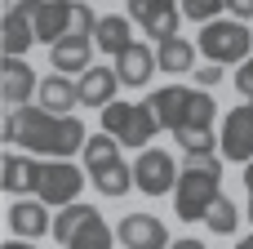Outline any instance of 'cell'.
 I'll use <instances>...</instances> for the list:
<instances>
[{
	"label": "cell",
	"instance_id": "6da1fadb",
	"mask_svg": "<svg viewBox=\"0 0 253 249\" xmlns=\"http://www.w3.org/2000/svg\"><path fill=\"white\" fill-rule=\"evenodd\" d=\"M4 143H18L49 160H67V156L84 151L89 134L76 116H53L44 107H13L4 116Z\"/></svg>",
	"mask_w": 253,
	"mask_h": 249
},
{
	"label": "cell",
	"instance_id": "7a4b0ae2",
	"mask_svg": "<svg viewBox=\"0 0 253 249\" xmlns=\"http://www.w3.org/2000/svg\"><path fill=\"white\" fill-rule=\"evenodd\" d=\"M222 196V151H196L187 156V169L173 187V209L182 223H205L209 205Z\"/></svg>",
	"mask_w": 253,
	"mask_h": 249
},
{
	"label": "cell",
	"instance_id": "3957f363",
	"mask_svg": "<svg viewBox=\"0 0 253 249\" xmlns=\"http://www.w3.org/2000/svg\"><path fill=\"white\" fill-rule=\"evenodd\" d=\"M53 241L62 249H111L116 232L102 223V214L93 205H62V214H53Z\"/></svg>",
	"mask_w": 253,
	"mask_h": 249
},
{
	"label": "cell",
	"instance_id": "277c9868",
	"mask_svg": "<svg viewBox=\"0 0 253 249\" xmlns=\"http://www.w3.org/2000/svg\"><path fill=\"white\" fill-rule=\"evenodd\" d=\"M200 53L209 58V62H245L253 53V31L249 22H240V18H213V22H205L200 27Z\"/></svg>",
	"mask_w": 253,
	"mask_h": 249
},
{
	"label": "cell",
	"instance_id": "5b68a950",
	"mask_svg": "<svg viewBox=\"0 0 253 249\" xmlns=\"http://www.w3.org/2000/svg\"><path fill=\"white\" fill-rule=\"evenodd\" d=\"M102 129L111 138H120L125 147H147L160 125L147 102H111V107H102Z\"/></svg>",
	"mask_w": 253,
	"mask_h": 249
},
{
	"label": "cell",
	"instance_id": "8992f818",
	"mask_svg": "<svg viewBox=\"0 0 253 249\" xmlns=\"http://www.w3.org/2000/svg\"><path fill=\"white\" fill-rule=\"evenodd\" d=\"M80 187H84V174H80L71 160H44V165H40V187H36V196H40L49 209L76 205Z\"/></svg>",
	"mask_w": 253,
	"mask_h": 249
},
{
	"label": "cell",
	"instance_id": "52a82bcc",
	"mask_svg": "<svg viewBox=\"0 0 253 249\" xmlns=\"http://www.w3.org/2000/svg\"><path fill=\"white\" fill-rule=\"evenodd\" d=\"M36 9H40V0H13L4 9V22H0L4 58H22L36 45Z\"/></svg>",
	"mask_w": 253,
	"mask_h": 249
},
{
	"label": "cell",
	"instance_id": "ba28073f",
	"mask_svg": "<svg viewBox=\"0 0 253 249\" xmlns=\"http://www.w3.org/2000/svg\"><path fill=\"white\" fill-rule=\"evenodd\" d=\"M218 151H222V160H236V165H249V160H253V102L227 111Z\"/></svg>",
	"mask_w": 253,
	"mask_h": 249
},
{
	"label": "cell",
	"instance_id": "9c48e42d",
	"mask_svg": "<svg viewBox=\"0 0 253 249\" xmlns=\"http://www.w3.org/2000/svg\"><path fill=\"white\" fill-rule=\"evenodd\" d=\"M133 178H138V192H147V196H165V192L178 187V165H173L169 151H160V147H142V156H138V165H133Z\"/></svg>",
	"mask_w": 253,
	"mask_h": 249
},
{
	"label": "cell",
	"instance_id": "30bf717a",
	"mask_svg": "<svg viewBox=\"0 0 253 249\" xmlns=\"http://www.w3.org/2000/svg\"><path fill=\"white\" fill-rule=\"evenodd\" d=\"M191 98H196V89H187V85H165V89L147 94L142 102L151 107V116H156L160 129H182L187 116H191Z\"/></svg>",
	"mask_w": 253,
	"mask_h": 249
},
{
	"label": "cell",
	"instance_id": "8fae6325",
	"mask_svg": "<svg viewBox=\"0 0 253 249\" xmlns=\"http://www.w3.org/2000/svg\"><path fill=\"white\" fill-rule=\"evenodd\" d=\"M116 241L125 249H169V232L156 214H125L120 227H116Z\"/></svg>",
	"mask_w": 253,
	"mask_h": 249
},
{
	"label": "cell",
	"instance_id": "7c38bea8",
	"mask_svg": "<svg viewBox=\"0 0 253 249\" xmlns=\"http://www.w3.org/2000/svg\"><path fill=\"white\" fill-rule=\"evenodd\" d=\"M31 94H40L36 71H31L22 58H4V62H0V102L13 111V107H27Z\"/></svg>",
	"mask_w": 253,
	"mask_h": 249
},
{
	"label": "cell",
	"instance_id": "4fadbf2b",
	"mask_svg": "<svg viewBox=\"0 0 253 249\" xmlns=\"http://www.w3.org/2000/svg\"><path fill=\"white\" fill-rule=\"evenodd\" d=\"M4 218H9V227H13V236H22V241H40V236L53 227L49 205H44V200H22V196L9 205Z\"/></svg>",
	"mask_w": 253,
	"mask_h": 249
},
{
	"label": "cell",
	"instance_id": "5bb4252c",
	"mask_svg": "<svg viewBox=\"0 0 253 249\" xmlns=\"http://www.w3.org/2000/svg\"><path fill=\"white\" fill-rule=\"evenodd\" d=\"M151 71H156V49L151 45H129L125 53H116V76H120V85H129V89H142L147 80H151Z\"/></svg>",
	"mask_w": 253,
	"mask_h": 249
},
{
	"label": "cell",
	"instance_id": "9a60e30c",
	"mask_svg": "<svg viewBox=\"0 0 253 249\" xmlns=\"http://www.w3.org/2000/svg\"><path fill=\"white\" fill-rule=\"evenodd\" d=\"M0 187H4L9 196H27V192H36V187H40V160L4 151V160H0Z\"/></svg>",
	"mask_w": 253,
	"mask_h": 249
},
{
	"label": "cell",
	"instance_id": "2e32d148",
	"mask_svg": "<svg viewBox=\"0 0 253 249\" xmlns=\"http://www.w3.org/2000/svg\"><path fill=\"white\" fill-rule=\"evenodd\" d=\"M76 85H80L84 107H111V98L120 89V76H116V67H89V71H80Z\"/></svg>",
	"mask_w": 253,
	"mask_h": 249
},
{
	"label": "cell",
	"instance_id": "e0dca14e",
	"mask_svg": "<svg viewBox=\"0 0 253 249\" xmlns=\"http://www.w3.org/2000/svg\"><path fill=\"white\" fill-rule=\"evenodd\" d=\"M40 107L44 111H53V116H71V107L80 102V85L76 80H67L62 71H53V76H44L40 80Z\"/></svg>",
	"mask_w": 253,
	"mask_h": 249
},
{
	"label": "cell",
	"instance_id": "ac0fdd59",
	"mask_svg": "<svg viewBox=\"0 0 253 249\" xmlns=\"http://www.w3.org/2000/svg\"><path fill=\"white\" fill-rule=\"evenodd\" d=\"M89 36H67V40H58V45H49V58H53V71H62V76H80V71H89L93 62H89Z\"/></svg>",
	"mask_w": 253,
	"mask_h": 249
},
{
	"label": "cell",
	"instance_id": "d6986e66",
	"mask_svg": "<svg viewBox=\"0 0 253 249\" xmlns=\"http://www.w3.org/2000/svg\"><path fill=\"white\" fill-rule=\"evenodd\" d=\"M93 45L102 49V53H125L129 45H133V31H129V18L125 13H107V18H98V27H93Z\"/></svg>",
	"mask_w": 253,
	"mask_h": 249
},
{
	"label": "cell",
	"instance_id": "ffe728a7",
	"mask_svg": "<svg viewBox=\"0 0 253 249\" xmlns=\"http://www.w3.org/2000/svg\"><path fill=\"white\" fill-rule=\"evenodd\" d=\"M156 67L169 71V76H187V71L196 67V49H191L182 36H173V40H165V45L156 49Z\"/></svg>",
	"mask_w": 253,
	"mask_h": 249
},
{
	"label": "cell",
	"instance_id": "44dd1931",
	"mask_svg": "<svg viewBox=\"0 0 253 249\" xmlns=\"http://www.w3.org/2000/svg\"><path fill=\"white\" fill-rule=\"evenodd\" d=\"M80 156H84V169L98 174V169H107V165L120 160V138H111L107 129H102V134H89V143H84Z\"/></svg>",
	"mask_w": 253,
	"mask_h": 249
},
{
	"label": "cell",
	"instance_id": "7402d4cb",
	"mask_svg": "<svg viewBox=\"0 0 253 249\" xmlns=\"http://www.w3.org/2000/svg\"><path fill=\"white\" fill-rule=\"evenodd\" d=\"M89 183H93L102 196H125L129 187H138V178H133V165H125V160H116V165H107V169L89 174Z\"/></svg>",
	"mask_w": 253,
	"mask_h": 249
},
{
	"label": "cell",
	"instance_id": "603a6c76",
	"mask_svg": "<svg viewBox=\"0 0 253 249\" xmlns=\"http://www.w3.org/2000/svg\"><path fill=\"white\" fill-rule=\"evenodd\" d=\"M236 223H240V209H236L231 196H218V200L209 205V214H205V227H209L213 236H231Z\"/></svg>",
	"mask_w": 253,
	"mask_h": 249
},
{
	"label": "cell",
	"instance_id": "cb8c5ba5",
	"mask_svg": "<svg viewBox=\"0 0 253 249\" xmlns=\"http://www.w3.org/2000/svg\"><path fill=\"white\" fill-rule=\"evenodd\" d=\"M173 138H178V147L187 151V156H196V151H213V129L209 125H182V129H173Z\"/></svg>",
	"mask_w": 253,
	"mask_h": 249
},
{
	"label": "cell",
	"instance_id": "d4e9b609",
	"mask_svg": "<svg viewBox=\"0 0 253 249\" xmlns=\"http://www.w3.org/2000/svg\"><path fill=\"white\" fill-rule=\"evenodd\" d=\"M178 18H182V9H165V13H156V18H147V22H142V31H147L156 45H165V40H173V36H178Z\"/></svg>",
	"mask_w": 253,
	"mask_h": 249
},
{
	"label": "cell",
	"instance_id": "484cf974",
	"mask_svg": "<svg viewBox=\"0 0 253 249\" xmlns=\"http://www.w3.org/2000/svg\"><path fill=\"white\" fill-rule=\"evenodd\" d=\"M227 9V0H182V18H191V22H213L218 13Z\"/></svg>",
	"mask_w": 253,
	"mask_h": 249
},
{
	"label": "cell",
	"instance_id": "4316f807",
	"mask_svg": "<svg viewBox=\"0 0 253 249\" xmlns=\"http://www.w3.org/2000/svg\"><path fill=\"white\" fill-rule=\"evenodd\" d=\"M165 9H182V4L178 0H129V18H138V22H147V18L165 13Z\"/></svg>",
	"mask_w": 253,
	"mask_h": 249
},
{
	"label": "cell",
	"instance_id": "83f0119b",
	"mask_svg": "<svg viewBox=\"0 0 253 249\" xmlns=\"http://www.w3.org/2000/svg\"><path fill=\"white\" fill-rule=\"evenodd\" d=\"M236 89H240L245 98H253V53L240 62V71H236Z\"/></svg>",
	"mask_w": 253,
	"mask_h": 249
},
{
	"label": "cell",
	"instance_id": "f1b7e54d",
	"mask_svg": "<svg viewBox=\"0 0 253 249\" xmlns=\"http://www.w3.org/2000/svg\"><path fill=\"white\" fill-rule=\"evenodd\" d=\"M196 80H200V85H205V89H213V85H218V80H222V62H205V67H200V71H196Z\"/></svg>",
	"mask_w": 253,
	"mask_h": 249
},
{
	"label": "cell",
	"instance_id": "f546056e",
	"mask_svg": "<svg viewBox=\"0 0 253 249\" xmlns=\"http://www.w3.org/2000/svg\"><path fill=\"white\" fill-rule=\"evenodd\" d=\"M227 9H231L240 22H249V18H253V0H227Z\"/></svg>",
	"mask_w": 253,
	"mask_h": 249
},
{
	"label": "cell",
	"instance_id": "4dcf8cb0",
	"mask_svg": "<svg viewBox=\"0 0 253 249\" xmlns=\"http://www.w3.org/2000/svg\"><path fill=\"white\" fill-rule=\"evenodd\" d=\"M169 249H205V245H200L196 236H187V241H173V245H169Z\"/></svg>",
	"mask_w": 253,
	"mask_h": 249
},
{
	"label": "cell",
	"instance_id": "1f68e13d",
	"mask_svg": "<svg viewBox=\"0 0 253 249\" xmlns=\"http://www.w3.org/2000/svg\"><path fill=\"white\" fill-rule=\"evenodd\" d=\"M0 249H36V245H31V241H22V236H13V241H4Z\"/></svg>",
	"mask_w": 253,
	"mask_h": 249
},
{
	"label": "cell",
	"instance_id": "d6a6232c",
	"mask_svg": "<svg viewBox=\"0 0 253 249\" xmlns=\"http://www.w3.org/2000/svg\"><path fill=\"white\" fill-rule=\"evenodd\" d=\"M245 187H249V196H253V160L245 165Z\"/></svg>",
	"mask_w": 253,
	"mask_h": 249
},
{
	"label": "cell",
	"instance_id": "836d02e7",
	"mask_svg": "<svg viewBox=\"0 0 253 249\" xmlns=\"http://www.w3.org/2000/svg\"><path fill=\"white\" fill-rule=\"evenodd\" d=\"M236 249H253V236H245V241H240V245H236Z\"/></svg>",
	"mask_w": 253,
	"mask_h": 249
},
{
	"label": "cell",
	"instance_id": "e575fe53",
	"mask_svg": "<svg viewBox=\"0 0 253 249\" xmlns=\"http://www.w3.org/2000/svg\"><path fill=\"white\" fill-rule=\"evenodd\" d=\"M249 223H253V196H249Z\"/></svg>",
	"mask_w": 253,
	"mask_h": 249
},
{
	"label": "cell",
	"instance_id": "d590c367",
	"mask_svg": "<svg viewBox=\"0 0 253 249\" xmlns=\"http://www.w3.org/2000/svg\"><path fill=\"white\" fill-rule=\"evenodd\" d=\"M249 102H253V98H249Z\"/></svg>",
	"mask_w": 253,
	"mask_h": 249
}]
</instances>
